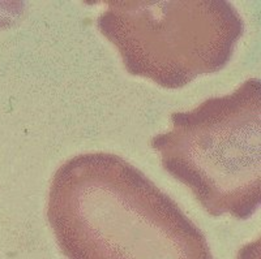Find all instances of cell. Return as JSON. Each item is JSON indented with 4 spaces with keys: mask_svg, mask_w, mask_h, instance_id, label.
<instances>
[{
    "mask_svg": "<svg viewBox=\"0 0 261 259\" xmlns=\"http://www.w3.org/2000/svg\"><path fill=\"white\" fill-rule=\"evenodd\" d=\"M47 218L68 259H212L180 207L115 154H80L60 165Z\"/></svg>",
    "mask_w": 261,
    "mask_h": 259,
    "instance_id": "cell-1",
    "label": "cell"
},
{
    "mask_svg": "<svg viewBox=\"0 0 261 259\" xmlns=\"http://www.w3.org/2000/svg\"><path fill=\"white\" fill-rule=\"evenodd\" d=\"M171 130L151 139L163 168L213 216L248 219L261 200V82L171 115Z\"/></svg>",
    "mask_w": 261,
    "mask_h": 259,
    "instance_id": "cell-2",
    "label": "cell"
},
{
    "mask_svg": "<svg viewBox=\"0 0 261 259\" xmlns=\"http://www.w3.org/2000/svg\"><path fill=\"white\" fill-rule=\"evenodd\" d=\"M105 4L98 27L118 48L128 73L165 89L222 71L244 33L241 15L226 0Z\"/></svg>",
    "mask_w": 261,
    "mask_h": 259,
    "instance_id": "cell-3",
    "label": "cell"
}]
</instances>
